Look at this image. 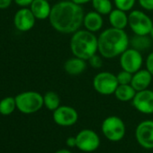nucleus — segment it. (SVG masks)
Listing matches in <instances>:
<instances>
[{"label": "nucleus", "mask_w": 153, "mask_h": 153, "mask_svg": "<svg viewBox=\"0 0 153 153\" xmlns=\"http://www.w3.org/2000/svg\"><path fill=\"white\" fill-rule=\"evenodd\" d=\"M84 11L80 5L71 0L55 4L51 7L49 17L50 24L54 30L60 33L72 34L80 29L84 20Z\"/></svg>", "instance_id": "obj_1"}, {"label": "nucleus", "mask_w": 153, "mask_h": 153, "mask_svg": "<svg viewBox=\"0 0 153 153\" xmlns=\"http://www.w3.org/2000/svg\"><path fill=\"white\" fill-rule=\"evenodd\" d=\"M98 41V52L105 59L120 56L129 48L130 38L124 30L110 27L103 31Z\"/></svg>", "instance_id": "obj_2"}, {"label": "nucleus", "mask_w": 153, "mask_h": 153, "mask_svg": "<svg viewBox=\"0 0 153 153\" xmlns=\"http://www.w3.org/2000/svg\"><path fill=\"white\" fill-rule=\"evenodd\" d=\"M69 48L73 56L88 60L98 51V41L94 33L88 30H78L72 33Z\"/></svg>", "instance_id": "obj_3"}, {"label": "nucleus", "mask_w": 153, "mask_h": 153, "mask_svg": "<svg viewBox=\"0 0 153 153\" xmlns=\"http://www.w3.org/2000/svg\"><path fill=\"white\" fill-rule=\"evenodd\" d=\"M16 108L25 114L38 112L44 105L43 96L36 91H25L16 97Z\"/></svg>", "instance_id": "obj_4"}, {"label": "nucleus", "mask_w": 153, "mask_h": 153, "mask_svg": "<svg viewBox=\"0 0 153 153\" xmlns=\"http://www.w3.org/2000/svg\"><path fill=\"white\" fill-rule=\"evenodd\" d=\"M119 86L116 75L109 71H103L97 74L93 79L94 89L103 96L114 94Z\"/></svg>", "instance_id": "obj_5"}, {"label": "nucleus", "mask_w": 153, "mask_h": 153, "mask_svg": "<svg viewBox=\"0 0 153 153\" xmlns=\"http://www.w3.org/2000/svg\"><path fill=\"white\" fill-rule=\"evenodd\" d=\"M102 132L105 137L111 141L121 140L126 131L123 121L118 116H108L102 123Z\"/></svg>", "instance_id": "obj_6"}, {"label": "nucleus", "mask_w": 153, "mask_h": 153, "mask_svg": "<svg viewBox=\"0 0 153 153\" xmlns=\"http://www.w3.org/2000/svg\"><path fill=\"white\" fill-rule=\"evenodd\" d=\"M129 26L134 34L139 35H149L152 27L153 23L149 16L140 10H132L128 15Z\"/></svg>", "instance_id": "obj_7"}, {"label": "nucleus", "mask_w": 153, "mask_h": 153, "mask_svg": "<svg viewBox=\"0 0 153 153\" xmlns=\"http://www.w3.org/2000/svg\"><path fill=\"white\" fill-rule=\"evenodd\" d=\"M76 148L84 152H93L100 146L98 134L89 129H84L76 135Z\"/></svg>", "instance_id": "obj_8"}, {"label": "nucleus", "mask_w": 153, "mask_h": 153, "mask_svg": "<svg viewBox=\"0 0 153 153\" xmlns=\"http://www.w3.org/2000/svg\"><path fill=\"white\" fill-rule=\"evenodd\" d=\"M143 63L141 52L133 49L128 48L120 55V66L122 69L131 72V74L140 69Z\"/></svg>", "instance_id": "obj_9"}, {"label": "nucleus", "mask_w": 153, "mask_h": 153, "mask_svg": "<svg viewBox=\"0 0 153 153\" xmlns=\"http://www.w3.org/2000/svg\"><path fill=\"white\" fill-rule=\"evenodd\" d=\"M53 121L59 126L74 125L79 119V114L75 108L68 105H59L53 111Z\"/></svg>", "instance_id": "obj_10"}, {"label": "nucleus", "mask_w": 153, "mask_h": 153, "mask_svg": "<svg viewBox=\"0 0 153 153\" xmlns=\"http://www.w3.org/2000/svg\"><path fill=\"white\" fill-rule=\"evenodd\" d=\"M135 138L144 149H153V121L146 120L140 123L135 130Z\"/></svg>", "instance_id": "obj_11"}, {"label": "nucleus", "mask_w": 153, "mask_h": 153, "mask_svg": "<svg viewBox=\"0 0 153 153\" xmlns=\"http://www.w3.org/2000/svg\"><path fill=\"white\" fill-rule=\"evenodd\" d=\"M132 105L135 109L141 114H153V91L147 88L136 92L132 99Z\"/></svg>", "instance_id": "obj_12"}, {"label": "nucleus", "mask_w": 153, "mask_h": 153, "mask_svg": "<svg viewBox=\"0 0 153 153\" xmlns=\"http://www.w3.org/2000/svg\"><path fill=\"white\" fill-rule=\"evenodd\" d=\"M36 18L30 8L19 9L14 17V24L16 28L20 32H28L32 30L35 25Z\"/></svg>", "instance_id": "obj_13"}, {"label": "nucleus", "mask_w": 153, "mask_h": 153, "mask_svg": "<svg viewBox=\"0 0 153 153\" xmlns=\"http://www.w3.org/2000/svg\"><path fill=\"white\" fill-rule=\"evenodd\" d=\"M152 76L148 69H140L132 74L131 85L137 92L147 89L151 84Z\"/></svg>", "instance_id": "obj_14"}, {"label": "nucleus", "mask_w": 153, "mask_h": 153, "mask_svg": "<svg viewBox=\"0 0 153 153\" xmlns=\"http://www.w3.org/2000/svg\"><path fill=\"white\" fill-rule=\"evenodd\" d=\"M65 71L70 76H79L82 74L87 68V60L75 57L69 58L64 63Z\"/></svg>", "instance_id": "obj_15"}, {"label": "nucleus", "mask_w": 153, "mask_h": 153, "mask_svg": "<svg viewBox=\"0 0 153 153\" xmlns=\"http://www.w3.org/2000/svg\"><path fill=\"white\" fill-rule=\"evenodd\" d=\"M51 7L49 0H33L30 9L38 20H45L50 17Z\"/></svg>", "instance_id": "obj_16"}, {"label": "nucleus", "mask_w": 153, "mask_h": 153, "mask_svg": "<svg viewBox=\"0 0 153 153\" xmlns=\"http://www.w3.org/2000/svg\"><path fill=\"white\" fill-rule=\"evenodd\" d=\"M104 25V19L102 15L96 11H91L84 16L83 25L85 28L92 33H97L101 30Z\"/></svg>", "instance_id": "obj_17"}, {"label": "nucleus", "mask_w": 153, "mask_h": 153, "mask_svg": "<svg viewBox=\"0 0 153 153\" xmlns=\"http://www.w3.org/2000/svg\"><path fill=\"white\" fill-rule=\"evenodd\" d=\"M109 23L111 27L123 30L128 25L129 18L126 15V12L116 8L113 9L109 14Z\"/></svg>", "instance_id": "obj_18"}, {"label": "nucleus", "mask_w": 153, "mask_h": 153, "mask_svg": "<svg viewBox=\"0 0 153 153\" xmlns=\"http://www.w3.org/2000/svg\"><path fill=\"white\" fill-rule=\"evenodd\" d=\"M136 90L131 87V84L127 85H119L114 92V96L116 99L122 102H129L132 101L133 97L136 95Z\"/></svg>", "instance_id": "obj_19"}, {"label": "nucleus", "mask_w": 153, "mask_h": 153, "mask_svg": "<svg viewBox=\"0 0 153 153\" xmlns=\"http://www.w3.org/2000/svg\"><path fill=\"white\" fill-rule=\"evenodd\" d=\"M151 41H152V39L149 35L134 34L131 37V39H130V44H131V48L141 52V51H147L150 48Z\"/></svg>", "instance_id": "obj_20"}, {"label": "nucleus", "mask_w": 153, "mask_h": 153, "mask_svg": "<svg viewBox=\"0 0 153 153\" xmlns=\"http://www.w3.org/2000/svg\"><path fill=\"white\" fill-rule=\"evenodd\" d=\"M43 103L48 110L54 111L60 105V98L56 92L48 91L43 96Z\"/></svg>", "instance_id": "obj_21"}, {"label": "nucleus", "mask_w": 153, "mask_h": 153, "mask_svg": "<svg viewBox=\"0 0 153 153\" xmlns=\"http://www.w3.org/2000/svg\"><path fill=\"white\" fill-rule=\"evenodd\" d=\"M16 109V97H7L0 101V114L10 115Z\"/></svg>", "instance_id": "obj_22"}, {"label": "nucleus", "mask_w": 153, "mask_h": 153, "mask_svg": "<svg viewBox=\"0 0 153 153\" xmlns=\"http://www.w3.org/2000/svg\"><path fill=\"white\" fill-rule=\"evenodd\" d=\"M91 3L94 11L102 16L109 15L113 10V5L110 0H92Z\"/></svg>", "instance_id": "obj_23"}, {"label": "nucleus", "mask_w": 153, "mask_h": 153, "mask_svg": "<svg viewBox=\"0 0 153 153\" xmlns=\"http://www.w3.org/2000/svg\"><path fill=\"white\" fill-rule=\"evenodd\" d=\"M116 8L124 12L131 11L135 5L136 0H114Z\"/></svg>", "instance_id": "obj_24"}, {"label": "nucleus", "mask_w": 153, "mask_h": 153, "mask_svg": "<svg viewBox=\"0 0 153 153\" xmlns=\"http://www.w3.org/2000/svg\"><path fill=\"white\" fill-rule=\"evenodd\" d=\"M116 76H117V80H118L119 85H127V84H131V82L132 74L131 72L122 69L116 75Z\"/></svg>", "instance_id": "obj_25"}, {"label": "nucleus", "mask_w": 153, "mask_h": 153, "mask_svg": "<svg viewBox=\"0 0 153 153\" xmlns=\"http://www.w3.org/2000/svg\"><path fill=\"white\" fill-rule=\"evenodd\" d=\"M102 56L101 55H97V53L95 55H93L91 58H89V59L88 60L89 65L94 68H100L103 65V59H102Z\"/></svg>", "instance_id": "obj_26"}, {"label": "nucleus", "mask_w": 153, "mask_h": 153, "mask_svg": "<svg viewBox=\"0 0 153 153\" xmlns=\"http://www.w3.org/2000/svg\"><path fill=\"white\" fill-rule=\"evenodd\" d=\"M140 6L147 10V11H153V0H138Z\"/></svg>", "instance_id": "obj_27"}, {"label": "nucleus", "mask_w": 153, "mask_h": 153, "mask_svg": "<svg viewBox=\"0 0 153 153\" xmlns=\"http://www.w3.org/2000/svg\"><path fill=\"white\" fill-rule=\"evenodd\" d=\"M146 69L153 76V51L150 52L146 59Z\"/></svg>", "instance_id": "obj_28"}, {"label": "nucleus", "mask_w": 153, "mask_h": 153, "mask_svg": "<svg viewBox=\"0 0 153 153\" xmlns=\"http://www.w3.org/2000/svg\"><path fill=\"white\" fill-rule=\"evenodd\" d=\"M14 1L17 6H19L21 7H30L32 5L33 0H14Z\"/></svg>", "instance_id": "obj_29"}, {"label": "nucleus", "mask_w": 153, "mask_h": 153, "mask_svg": "<svg viewBox=\"0 0 153 153\" xmlns=\"http://www.w3.org/2000/svg\"><path fill=\"white\" fill-rule=\"evenodd\" d=\"M13 0H0V9H7L8 8Z\"/></svg>", "instance_id": "obj_30"}, {"label": "nucleus", "mask_w": 153, "mask_h": 153, "mask_svg": "<svg viewBox=\"0 0 153 153\" xmlns=\"http://www.w3.org/2000/svg\"><path fill=\"white\" fill-rule=\"evenodd\" d=\"M66 144L69 148L76 147V137H68L66 140Z\"/></svg>", "instance_id": "obj_31"}, {"label": "nucleus", "mask_w": 153, "mask_h": 153, "mask_svg": "<svg viewBox=\"0 0 153 153\" xmlns=\"http://www.w3.org/2000/svg\"><path fill=\"white\" fill-rule=\"evenodd\" d=\"M74 3L78 4V5H84V4H87V3H89V2H92V0H71Z\"/></svg>", "instance_id": "obj_32"}, {"label": "nucleus", "mask_w": 153, "mask_h": 153, "mask_svg": "<svg viewBox=\"0 0 153 153\" xmlns=\"http://www.w3.org/2000/svg\"><path fill=\"white\" fill-rule=\"evenodd\" d=\"M55 153H72L71 151H69L68 149H59L58 151H56Z\"/></svg>", "instance_id": "obj_33"}, {"label": "nucleus", "mask_w": 153, "mask_h": 153, "mask_svg": "<svg viewBox=\"0 0 153 153\" xmlns=\"http://www.w3.org/2000/svg\"><path fill=\"white\" fill-rule=\"evenodd\" d=\"M149 36H150V38L153 40V27H152V29H151V31H150V33H149Z\"/></svg>", "instance_id": "obj_34"}]
</instances>
